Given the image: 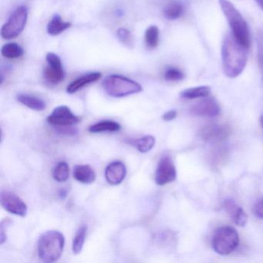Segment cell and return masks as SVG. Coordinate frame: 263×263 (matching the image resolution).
Here are the masks:
<instances>
[{
	"mask_svg": "<svg viewBox=\"0 0 263 263\" xmlns=\"http://www.w3.org/2000/svg\"><path fill=\"white\" fill-rule=\"evenodd\" d=\"M1 204L7 212L25 217L27 214V206L26 203L13 192L10 191H2L1 192Z\"/></svg>",
	"mask_w": 263,
	"mask_h": 263,
	"instance_id": "9",
	"label": "cell"
},
{
	"mask_svg": "<svg viewBox=\"0 0 263 263\" xmlns=\"http://www.w3.org/2000/svg\"><path fill=\"white\" fill-rule=\"evenodd\" d=\"M28 18V10L24 6L17 7L12 13L7 24L1 29V36L10 40L19 36L25 28Z\"/></svg>",
	"mask_w": 263,
	"mask_h": 263,
	"instance_id": "6",
	"label": "cell"
},
{
	"mask_svg": "<svg viewBox=\"0 0 263 263\" xmlns=\"http://www.w3.org/2000/svg\"><path fill=\"white\" fill-rule=\"evenodd\" d=\"M127 175V168L124 163L114 161L107 166L105 169V178L107 182L112 185L121 184Z\"/></svg>",
	"mask_w": 263,
	"mask_h": 263,
	"instance_id": "12",
	"label": "cell"
},
{
	"mask_svg": "<svg viewBox=\"0 0 263 263\" xmlns=\"http://www.w3.org/2000/svg\"><path fill=\"white\" fill-rule=\"evenodd\" d=\"M211 93V87L209 86H201V87H192L186 89L181 92V98L184 99H197V98H206Z\"/></svg>",
	"mask_w": 263,
	"mask_h": 263,
	"instance_id": "19",
	"label": "cell"
},
{
	"mask_svg": "<svg viewBox=\"0 0 263 263\" xmlns=\"http://www.w3.org/2000/svg\"><path fill=\"white\" fill-rule=\"evenodd\" d=\"M1 53L4 58L8 59H16L24 55V50L19 44L16 43H10V44H5L2 47Z\"/></svg>",
	"mask_w": 263,
	"mask_h": 263,
	"instance_id": "22",
	"label": "cell"
},
{
	"mask_svg": "<svg viewBox=\"0 0 263 263\" xmlns=\"http://www.w3.org/2000/svg\"><path fill=\"white\" fill-rule=\"evenodd\" d=\"M101 73L98 72H95V73H88V74L84 75V76L81 77L78 79L73 81V82L69 84L67 88V92L70 95L76 93L78 90L84 88L85 86L91 84V83L96 82L98 80L101 79Z\"/></svg>",
	"mask_w": 263,
	"mask_h": 263,
	"instance_id": "14",
	"label": "cell"
},
{
	"mask_svg": "<svg viewBox=\"0 0 263 263\" xmlns=\"http://www.w3.org/2000/svg\"><path fill=\"white\" fill-rule=\"evenodd\" d=\"M118 39L124 45L128 48H133L134 38L132 33L125 28H120L117 31Z\"/></svg>",
	"mask_w": 263,
	"mask_h": 263,
	"instance_id": "27",
	"label": "cell"
},
{
	"mask_svg": "<svg viewBox=\"0 0 263 263\" xmlns=\"http://www.w3.org/2000/svg\"><path fill=\"white\" fill-rule=\"evenodd\" d=\"M73 176L77 181L83 184H91L96 179V173L93 169L87 164L75 166Z\"/></svg>",
	"mask_w": 263,
	"mask_h": 263,
	"instance_id": "15",
	"label": "cell"
},
{
	"mask_svg": "<svg viewBox=\"0 0 263 263\" xmlns=\"http://www.w3.org/2000/svg\"><path fill=\"white\" fill-rule=\"evenodd\" d=\"M218 3L227 19L232 34L240 44L249 48L250 45V36L247 23L229 0H218Z\"/></svg>",
	"mask_w": 263,
	"mask_h": 263,
	"instance_id": "3",
	"label": "cell"
},
{
	"mask_svg": "<svg viewBox=\"0 0 263 263\" xmlns=\"http://www.w3.org/2000/svg\"><path fill=\"white\" fill-rule=\"evenodd\" d=\"M65 246V238L59 231L44 232L38 241V256L44 262H54L61 258Z\"/></svg>",
	"mask_w": 263,
	"mask_h": 263,
	"instance_id": "2",
	"label": "cell"
},
{
	"mask_svg": "<svg viewBox=\"0 0 263 263\" xmlns=\"http://www.w3.org/2000/svg\"><path fill=\"white\" fill-rule=\"evenodd\" d=\"M17 100L20 103L24 104L26 107L32 109V110H36V111H42L47 107L45 101H43L41 98L32 96V95L21 93V95H18Z\"/></svg>",
	"mask_w": 263,
	"mask_h": 263,
	"instance_id": "16",
	"label": "cell"
},
{
	"mask_svg": "<svg viewBox=\"0 0 263 263\" xmlns=\"http://www.w3.org/2000/svg\"><path fill=\"white\" fill-rule=\"evenodd\" d=\"M248 49L240 44L232 33L224 36L221 45V58L226 77L235 78L242 73L247 64Z\"/></svg>",
	"mask_w": 263,
	"mask_h": 263,
	"instance_id": "1",
	"label": "cell"
},
{
	"mask_svg": "<svg viewBox=\"0 0 263 263\" xmlns=\"http://www.w3.org/2000/svg\"><path fill=\"white\" fill-rule=\"evenodd\" d=\"M48 66L44 69V79L51 84H58L64 79V72L61 58L53 53L47 55Z\"/></svg>",
	"mask_w": 263,
	"mask_h": 263,
	"instance_id": "8",
	"label": "cell"
},
{
	"mask_svg": "<svg viewBox=\"0 0 263 263\" xmlns=\"http://www.w3.org/2000/svg\"><path fill=\"white\" fill-rule=\"evenodd\" d=\"M104 90L113 98H124L142 91V87L136 81L121 75H110L103 82Z\"/></svg>",
	"mask_w": 263,
	"mask_h": 263,
	"instance_id": "4",
	"label": "cell"
},
{
	"mask_svg": "<svg viewBox=\"0 0 263 263\" xmlns=\"http://www.w3.org/2000/svg\"><path fill=\"white\" fill-rule=\"evenodd\" d=\"M87 232V227L85 224L81 226L77 231L76 235L73 240V245H72V250L75 255H78L82 251L84 242H85Z\"/></svg>",
	"mask_w": 263,
	"mask_h": 263,
	"instance_id": "21",
	"label": "cell"
},
{
	"mask_svg": "<svg viewBox=\"0 0 263 263\" xmlns=\"http://www.w3.org/2000/svg\"><path fill=\"white\" fill-rule=\"evenodd\" d=\"M159 41V30L156 26H151L145 32V42L149 49L156 48Z\"/></svg>",
	"mask_w": 263,
	"mask_h": 263,
	"instance_id": "24",
	"label": "cell"
},
{
	"mask_svg": "<svg viewBox=\"0 0 263 263\" xmlns=\"http://www.w3.org/2000/svg\"><path fill=\"white\" fill-rule=\"evenodd\" d=\"M66 195H67V192H65V191L61 190V192H60V196L62 198L63 197H66Z\"/></svg>",
	"mask_w": 263,
	"mask_h": 263,
	"instance_id": "34",
	"label": "cell"
},
{
	"mask_svg": "<svg viewBox=\"0 0 263 263\" xmlns=\"http://www.w3.org/2000/svg\"><path fill=\"white\" fill-rule=\"evenodd\" d=\"M164 78L167 81H179L184 78V73L177 68H169L164 73Z\"/></svg>",
	"mask_w": 263,
	"mask_h": 263,
	"instance_id": "29",
	"label": "cell"
},
{
	"mask_svg": "<svg viewBox=\"0 0 263 263\" xmlns=\"http://www.w3.org/2000/svg\"><path fill=\"white\" fill-rule=\"evenodd\" d=\"M255 1L257 3V4L259 6L260 8L263 10V0H255Z\"/></svg>",
	"mask_w": 263,
	"mask_h": 263,
	"instance_id": "33",
	"label": "cell"
},
{
	"mask_svg": "<svg viewBox=\"0 0 263 263\" xmlns=\"http://www.w3.org/2000/svg\"><path fill=\"white\" fill-rule=\"evenodd\" d=\"M164 16L170 21H175L181 17L183 13V6L179 1H171L164 7Z\"/></svg>",
	"mask_w": 263,
	"mask_h": 263,
	"instance_id": "20",
	"label": "cell"
},
{
	"mask_svg": "<svg viewBox=\"0 0 263 263\" xmlns=\"http://www.w3.org/2000/svg\"><path fill=\"white\" fill-rule=\"evenodd\" d=\"M238 244L239 236L238 232L235 229L229 226H224L217 229L212 238V249L221 255L232 253L237 249Z\"/></svg>",
	"mask_w": 263,
	"mask_h": 263,
	"instance_id": "5",
	"label": "cell"
},
{
	"mask_svg": "<svg viewBox=\"0 0 263 263\" xmlns=\"http://www.w3.org/2000/svg\"><path fill=\"white\" fill-rule=\"evenodd\" d=\"M257 47H258V59L261 69L263 81V28L258 31L257 36Z\"/></svg>",
	"mask_w": 263,
	"mask_h": 263,
	"instance_id": "28",
	"label": "cell"
},
{
	"mask_svg": "<svg viewBox=\"0 0 263 263\" xmlns=\"http://www.w3.org/2000/svg\"><path fill=\"white\" fill-rule=\"evenodd\" d=\"M260 124H261V128H262L263 130V116H261V118H260Z\"/></svg>",
	"mask_w": 263,
	"mask_h": 263,
	"instance_id": "35",
	"label": "cell"
},
{
	"mask_svg": "<svg viewBox=\"0 0 263 263\" xmlns=\"http://www.w3.org/2000/svg\"><path fill=\"white\" fill-rule=\"evenodd\" d=\"M70 27V23L64 22L59 15H55L47 26V32L51 36H58Z\"/></svg>",
	"mask_w": 263,
	"mask_h": 263,
	"instance_id": "17",
	"label": "cell"
},
{
	"mask_svg": "<svg viewBox=\"0 0 263 263\" xmlns=\"http://www.w3.org/2000/svg\"><path fill=\"white\" fill-rule=\"evenodd\" d=\"M177 116V112L175 110H169L163 115L162 118L164 121H170L175 119Z\"/></svg>",
	"mask_w": 263,
	"mask_h": 263,
	"instance_id": "32",
	"label": "cell"
},
{
	"mask_svg": "<svg viewBox=\"0 0 263 263\" xmlns=\"http://www.w3.org/2000/svg\"><path fill=\"white\" fill-rule=\"evenodd\" d=\"M5 226L6 219L1 223V229H0V244L1 245L4 244L7 241V234H6L7 230L5 229Z\"/></svg>",
	"mask_w": 263,
	"mask_h": 263,
	"instance_id": "31",
	"label": "cell"
},
{
	"mask_svg": "<svg viewBox=\"0 0 263 263\" xmlns=\"http://www.w3.org/2000/svg\"><path fill=\"white\" fill-rule=\"evenodd\" d=\"M47 122L57 127H70L80 122V118L67 106H59L47 118Z\"/></svg>",
	"mask_w": 263,
	"mask_h": 263,
	"instance_id": "7",
	"label": "cell"
},
{
	"mask_svg": "<svg viewBox=\"0 0 263 263\" xmlns=\"http://www.w3.org/2000/svg\"><path fill=\"white\" fill-rule=\"evenodd\" d=\"M121 126L113 121H102L96 123L89 127L90 133H102V132H117L121 130Z\"/></svg>",
	"mask_w": 263,
	"mask_h": 263,
	"instance_id": "18",
	"label": "cell"
},
{
	"mask_svg": "<svg viewBox=\"0 0 263 263\" xmlns=\"http://www.w3.org/2000/svg\"><path fill=\"white\" fill-rule=\"evenodd\" d=\"M135 145L141 153H147L155 147V138L152 135H146L137 140Z\"/></svg>",
	"mask_w": 263,
	"mask_h": 263,
	"instance_id": "25",
	"label": "cell"
},
{
	"mask_svg": "<svg viewBox=\"0 0 263 263\" xmlns=\"http://www.w3.org/2000/svg\"><path fill=\"white\" fill-rule=\"evenodd\" d=\"M70 167L65 161H61L57 164L53 171V177L58 182H64L69 178Z\"/></svg>",
	"mask_w": 263,
	"mask_h": 263,
	"instance_id": "23",
	"label": "cell"
},
{
	"mask_svg": "<svg viewBox=\"0 0 263 263\" xmlns=\"http://www.w3.org/2000/svg\"><path fill=\"white\" fill-rule=\"evenodd\" d=\"M254 214L256 215L258 218L263 219V198L258 200L253 208Z\"/></svg>",
	"mask_w": 263,
	"mask_h": 263,
	"instance_id": "30",
	"label": "cell"
},
{
	"mask_svg": "<svg viewBox=\"0 0 263 263\" xmlns=\"http://www.w3.org/2000/svg\"><path fill=\"white\" fill-rule=\"evenodd\" d=\"M191 112L195 116L212 118V117H216L219 115L220 107L215 100L212 98H207V99L202 100L193 105L191 109Z\"/></svg>",
	"mask_w": 263,
	"mask_h": 263,
	"instance_id": "11",
	"label": "cell"
},
{
	"mask_svg": "<svg viewBox=\"0 0 263 263\" xmlns=\"http://www.w3.org/2000/svg\"><path fill=\"white\" fill-rule=\"evenodd\" d=\"M227 132L226 129L221 126H212L208 127L203 132V136L205 139H218L224 138Z\"/></svg>",
	"mask_w": 263,
	"mask_h": 263,
	"instance_id": "26",
	"label": "cell"
},
{
	"mask_svg": "<svg viewBox=\"0 0 263 263\" xmlns=\"http://www.w3.org/2000/svg\"><path fill=\"white\" fill-rule=\"evenodd\" d=\"M176 177V168L171 158L167 156L161 158L155 172L156 184L160 186L165 185L175 181Z\"/></svg>",
	"mask_w": 263,
	"mask_h": 263,
	"instance_id": "10",
	"label": "cell"
},
{
	"mask_svg": "<svg viewBox=\"0 0 263 263\" xmlns=\"http://www.w3.org/2000/svg\"><path fill=\"white\" fill-rule=\"evenodd\" d=\"M224 206L226 212L230 215L235 224L239 227H244L247 224V215L241 207L235 204L233 200H226L224 201Z\"/></svg>",
	"mask_w": 263,
	"mask_h": 263,
	"instance_id": "13",
	"label": "cell"
}]
</instances>
